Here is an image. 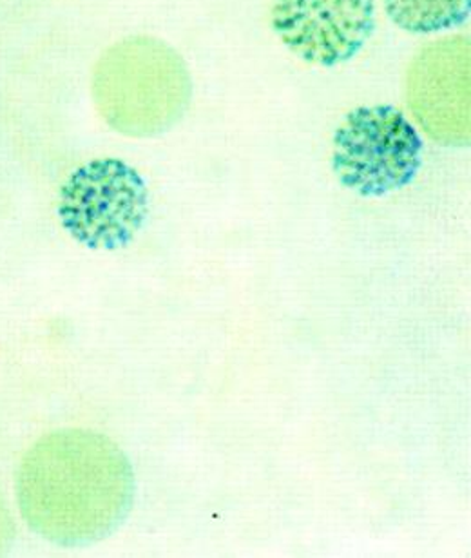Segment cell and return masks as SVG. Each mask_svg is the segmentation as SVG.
<instances>
[{"mask_svg":"<svg viewBox=\"0 0 471 558\" xmlns=\"http://www.w3.org/2000/svg\"><path fill=\"white\" fill-rule=\"evenodd\" d=\"M134 489L128 456L92 429L46 435L16 472L22 519L62 548H84L113 535L133 510Z\"/></svg>","mask_w":471,"mask_h":558,"instance_id":"6da1fadb","label":"cell"},{"mask_svg":"<svg viewBox=\"0 0 471 558\" xmlns=\"http://www.w3.org/2000/svg\"><path fill=\"white\" fill-rule=\"evenodd\" d=\"M93 102L120 135L153 138L172 130L193 100V81L177 49L160 38L128 37L93 70Z\"/></svg>","mask_w":471,"mask_h":558,"instance_id":"7a4b0ae2","label":"cell"},{"mask_svg":"<svg viewBox=\"0 0 471 558\" xmlns=\"http://www.w3.org/2000/svg\"><path fill=\"white\" fill-rule=\"evenodd\" d=\"M423 140L391 106L353 109L334 135L333 169L361 196L407 187L421 169Z\"/></svg>","mask_w":471,"mask_h":558,"instance_id":"3957f363","label":"cell"},{"mask_svg":"<svg viewBox=\"0 0 471 558\" xmlns=\"http://www.w3.org/2000/svg\"><path fill=\"white\" fill-rule=\"evenodd\" d=\"M147 210L149 193L144 178L117 158L82 166L60 191L62 226L89 248L125 247L144 226Z\"/></svg>","mask_w":471,"mask_h":558,"instance_id":"277c9868","label":"cell"},{"mask_svg":"<svg viewBox=\"0 0 471 558\" xmlns=\"http://www.w3.org/2000/svg\"><path fill=\"white\" fill-rule=\"evenodd\" d=\"M470 71L468 35L424 46L408 70V108L424 133L440 145H470Z\"/></svg>","mask_w":471,"mask_h":558,"instance_id":"5b68a950","label":"cell"},{"mask_svg":"<svg viewBox=\"0 0 471 558\" xmlns=\"http://www.w3.org/2000/svg\"><path fill=\"white\" fill-rule=\"evenodd\" d=\"M281 43L311 64L349 62L375 32L374 0H274Z\"/></svg>","mask_w":471,"mask_h":558,"instance_id":"8992f818","label":"cell"},{"mask_svg":"<svg viewBox=\"0 0 471 558\" xmlns=\"http://www.w3.org/2000/svg\"><path fill=\"white\" fill-rule=\"evenodd\" d=\"M397 26L410 33H435L462 26L470 19L471 0H383Z\"/></svg>","mask_w":471,"mask_h":558,"instance_id":"52a82bcc","label":"cell"},{"mask_svg":"<svg viewBox=\"0 0 471 558\" xmlns=\"http://www.w3.org/2000/svg\"><path fill=\"white\" fill-rule=\"evenodd\" d=\"M11 537V524L8 511H5L4 502L0 499V549L4 548L8 538Z\"/></svg>","mask_w":471,"mask_h":558,"instance_id":"ba28073f","label":"cell"}]
</instances>
